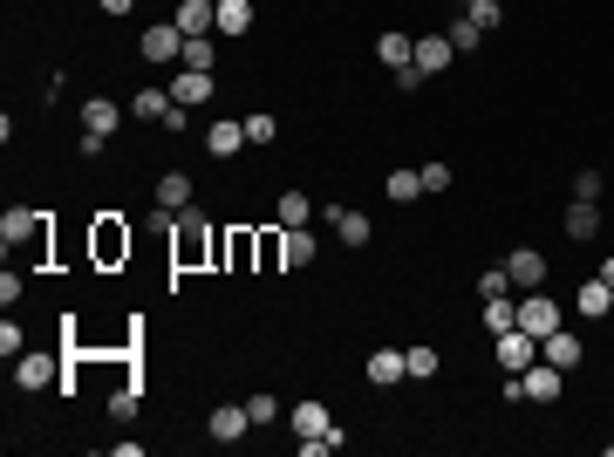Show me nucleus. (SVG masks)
<instances>
[{
	"label": "nucleus",
	"instance_id": "1",
	"mask_svg": "<svg viewBox=\"0 0 614 457\" xmlns=\"http://www.w3.org/2000/svg\"><path fill=\"white\" fill-rule=\"evenodd\" d=\"M499 342V369L505 376H526L539 362V335H526V328H505V335H492Z\"/></svg>",
	"mask_w": 614,
	"mask_h": 457
},
{
	"label": "nucleus",
	"instance_id": "2",
	"mask_svg": "<svg viewBox=\"0 0 614 457\" xmlns=\"http://www.w3.org/2000/svg\"><path fill=\"white\" fill-rule=\"evenodd\" d=\"M137 55H144V62H178V55H185V28H178V21H151L144 41H137Z\"/></svg>",
	"mask_w": 614,
	"mask_h": 457
},
{
	"label": "nucleus",
	"instance_id": "3",
	"mask_svg": "<svg viewBox=\"0 0 614 457\" xmlns=\"http://www.w3.org/2000/svg\"><path fill=\"white\" fill-rule=\"evenodd\" d=\"M178 267H198V260H205V253H212V232H205V219H198L192 205H185V212H178Z\"/></svg>",
	"mask_w": 614,
	"mask_h": 457
},
{
	"label": "nucleus",
	"instance_id": "4",
	"mask_svg": "<svg viewBox=\"0 0 614 457\" xmlns=\"http://www.w3.org/2000/svg\"><path fill=\"white\" fill-rule=\"evenodd\" d=\"M519 328H526V335H539V342H546V335L560 328V301H553L546 287H533V294L519 301Z\"/></svg>",
	"mask_w": 614,
	"mask_h": 457
},
{
	"label": "nucleus",
	"instance_id": "5",
	"mask_svg": "<svg viewBox=\"0 0 614 457\" xmlns=\"http://www.w3.org/2000/svg\"><path fill=\"white\" fill-rule=\"evenodd\" d=\"M539 362H553L560 376H574L580 362H587V348H580V335H574V328H553V335L539 342Z\"/></svg>",
	"mask_w": 614,
	"mask_h": 457
},
{
	"label": "nucleus",
	"instance_id": "6",
	"mask_svg": "<svg viewBox=\"0 0 614 457\" xmlns=\"http://www.w3.org/2000/svg\"><path fill=\"white\" fill-rule=\"evenodd\" d=\"M505 273H512L519 294H533V287H546V253H539V246H519V253H505Z\"/></svg>",
	"mask_w": 614,
	"mask_h": 457
},
{
	"label": "nucleus",
	"instance_id": "7",
	"mask_svg": "<svg viewBox=\"0 0 614 457\" xmlns=\"http://www.w3.org/2000/svg\"><path fill=\"white\" fill-rule=\"evenodd\" d=\"M205 430H212V444H239V437L253 430V410H246V403H219Z\"/></svg>",
	"mask_w": 614,
	"mask_h": 457
},
{
	"label": "nucleus",
	"instance_id": "8",
	"mask_svg": "<svg viewBox=\"0 0 614 457\" xmlns=\"http://www.w3.org/2000/svg\"><path fill=\"white\" fill-rule=\"evenodd\" d=\"M171 103H178V110L212 103V76H205V69H178V76H171Z\"/></svg>",
	"mask_w": 614,
	"mask_h": 457
},
{
	"label": "nucleus",
	"instance_id": "9",
	"mask_svg": "<svg viewBox=\"0 0 614 457\" xmlns=\"http://www.w3.org/2000/svg\"><path fill=\"white\" fill-rule=\"evenodd\" d=\"M123 103H110V96H89V103H82V130H89V137H116V123H123Z\"/></svg>",
	"mask_w": 614,
	"mask_h": 457
},
{
	"label": "nucleus",
	"instance_id": "10",
	"mask_svg": "<svg viewBox=\"0 0 614 457\" xmlns=\"http://www.w3.org/2000/svg\"><path fill=\"white\" fill-rule=\"evenodd\" d=\"M287 430H294V437H328V430H335V417H328V403H314V396H307V403H294V410H287Z\"/></svg>",
	"mask_w": 614,
	"mask_h": 457
},
{
	"label": "nucleus",
	"instance_id": "11",
	"mask_svg": "<svg viewBox=\"0 0 614 457\" xmlns=\"http://www.w3.org/2000/svg\"><path fill=\"white\" fill-rule=\"evenodd\" d=\"M519 382H526V403H560V389H567V376H560L553 362H533Z\"/></svg>",
	"mask_w": 614,
	"mask_h": 457
},
{
	"label": "nucleus",
	"instance_id": "12",
	"mask_svg": "<svg viewBox=\"0 0 614 457\" xmlns=\"http://www.w3.org/2000/svg\"><path fill=\"white\" fill-rule=\"evenodd\" d=\"M314 232L307 226H280V267H314Z\"/></svg>",
	"mask_w": 614,
	"mask_h": 457
},
{
	"label": "nucleus",
	"instance_id": "13",
	"mask_svg": "<svg viewBox=\"0 0 614 457\" xmlns=\"http://www.w3.org/2000/svg\"><path fill=\"white\" fill-rule=\"evenodd\" d=\"M369 382H376V389H396V382H410V362H403V348H376V355H369Z\"/></svg>",
	"mask_w": 614,
	"mask_h": 457
},
{
	"label": "nucleus",
	"instance_id": "14",
	"mask_svg": "<svg viewBox=\"0 0 614 457\" xmlns=\"http://www.w3.org/2000/svg\"><path fill=\"white\" fill-rule=\"evenodd\" d=\"M178 28L185 35H219V0H178Z\"/></svg>",
	"mask_w": 614,
	"mask_h": 457
},
{
	"label": "nucleus",
	"instance_id": "15",
	"mask_svg": "<svg viewBox=\"0 0 614 457\" xmlns=\"http://www.w3.org/2000/svg\"><path fill=\"white\" fill-rule=\"evenodd\" d=\"M205 151H212V157H239V151H246V123L219 116V123L205 130Z\"/></svg>",
	"mask_w": 614,
	"mask_h": 457
},
{
	"label": "nucleus",
	"instance_id": "16",
	"mask_svg": "<svg viewBox=\"0 0 614 457\" xmlns=\"http://www.w3.org/2000/svg\"><path fill=\"white\" fill-rule=\"evenodd\" d=\"M321 219L335 226V239H342V246H369V219H362L355 205H335V212H321Z\"/></svg>",
	"mask_w": 614,
	"mask_h": 457
},
{
	"label": "nucleus",
	"instance_id": "17",
	"mask_svg": "<svg viewBox=\"0 0 614 457\" xmlns=\"http://www.w3.org/2000/svg\"><path fill=\"white\" fill-rule=\"evenodd\" d=\"M48 382H55V355H35V348H28V355L14 362V389H48Z\"/></svg>",
	"mask_w": 614,
	"mask_h": 457
},
{
	"label": "nucleus",
	"instance_id": "18",
	"mask_svg": "<svg viewBox=\"0 0 614 457\" xmlns=\"http://www.w3.org/2000/svg\"><path fill=\"white\" fill-rule=\"evenodd\" d=\"M574 307L587 314V321H601V314L614 307V287L601 280V273H594V280H580V287H574Z\"/></svg>",
	"mask_w": 614,
	"mask_h": 457
},
{
	"label": "nucleus",
	"instance_id": "19",
	"mask_svg": "<svg viewBox=\"0 0 614 457\" xmlns=\"http://www.w3.org/2000/svg\"><path fill=\"white\" fill-rule=\"evenodd\" d=\"M601 232V198H574L567 205V239H594Z\"/></svg>",
	"mask_w": 614,
	"mask_h": 457
},
{
	"label": "nucleus",
	"instance_id": "20",
	"mask_svg": "<svg viewBox=\"0 0 614 457\" xmlns=\"http://www.w3.org/2000/svg\"><path fill=\"white\" fill-rule=\"evenodd\" d=\"M185 205H192V178H185V171H164V178H157V212H185Z\"/></svg>",
	"mask_w": 614,
	"mask_h": 457
},
{
	"label": "nucleus",
	"instance_id": "21",
	"mask_svg": "<svg viewBox=\"0 0 614 457\" xmlns=\"http://www.w3.org/2000/svg\"><path fill=\"white\" fill-rule=\"evenodd\" d=\"M451 55H458V48H451V35H423V41H417V69H423V76L451 69Z\"/></svg>",
	"mask_w": 614,
	"mask_h": 457
},
{
	"label": "nucleus",
	"instance_id": "22",
	"mask_svg": "<svg viewBox=\"0 0 614 457\" xmlns=\"http://www.w3.org/2000/svg\"><path fill=\"white\" fill-rule=\"evenodd\" d=\"M178 69H205V76H212V69H219V41H212V35H185Z\"/></svg>",
	"mask_w": 614,
	"mask_h": 457
},
{
	"label": "nucleus",
	"instance_id": "23",
	"mask_svg": "<svg viewBox=\"0 0 614 457\" xmlns=\"http://www.w3.org/2000/svg\"><path fill=\"white\" fill-rule=\"evenodd\" d=\"M123 253H130V232L116 226V219H103V226H96V260L110 267V260H123Z\"/></svg>",
	"mask_w": 614,
	"mask_h": 457
},
{
	"label": "nucleus",
	"instance_id": "24",
	"mask_svg": "<svg viewBox=\"0 0 614 457\" xmlns=\"http://www.w3.org/2000/svg\"><path fill=\"white\" fill-rule=\"evenodd\" d=\"M130 116H144V123H164V116H171V89H137V96H130Z\"/></svg>",
	"mask_w": 614,
	"mask_h": 457
},
{
	"label": "nucleus",
	"instance_id": "25",
	"mask_svg": "<svg viewBox=\"0 0 614 457\" xmlns=\"http://www.w3.org/2000/svg\"><path fill=\"white\" fill-rule=\"evenodd\" d=\"M35 232H41V212H21V205H14V212L0 219V239H7V246H21V239H35Z\"/></svg>",
	"mask_w": 614,
	"mask_h": 457
},
{
	"label": "nucleus",
	"instance_id": "26",
	"mask_svg": "<svg viewBox=\"0 0 614 457\" xmlns=\"http://www.w3.org/2000/svg\"><path fill=\"white\" fill-rule=\"evenodd\" d=\"M253 28V0H219V35H246Z\"/></svg>",
	"mask_w": 614,
	"mask_h": 457
},
{
	"label": "nucleus",
	"instance_id": "27",
	"mask_svg": "<svg viewBox=\"0 0 614 457\" xmlns=\"http://www.w3.org/2000/svg\"><path fill=\"white\" fill-rule=\"evenodd\" d=\"M376 55H383L389 69H403V62H417V41H410V35H396V28H389V35L376 41Z\"/></svg>",
	"mask_w": 614,
	"mask_h": 457
},
{
	"label": "nucleus",
	"instance_id": "28",
	"mask_svg": "<svg viewBox=\"0 0 614 457\" xmlns=\"http://www.w3.org/2000/svg\"><path fill=\"white\" fill-rule=\"evenodd\" d=\"M383 191H389V198H396V205H410V198H423V171H403V164H396Z\"/></svg>",
	"mask_w": 614,
	"mask_h": 457
},
{
	"label": "nucleus",
	"instance_id": "29",
	"mask_svg": "<svg viewBox=\"0 0 614 457\" xmlns=\"http://www.w3.org/2000/svg\"><path fill=\"white\" fill-rule=\"evenodd\" d=\"M403 362H410V382H430V376H437V369H444V362H437V348H430V342L403 348Z\"/></svg>",
	"mask_w": 614,
	"mask_h": 457
},
{
	"label": "nucleus",
	"instance_id": "30",
	"mask_svg": "<svg viewBox=\"0 0 614 457\" xmlns=\"http://www.w3.org/2000/svg\"><path fill=\"white\" fill-rule=\"evenodd\" d=\"M485 328H492V335H505V328H519V301H505V294H492V301H485Z\"/></svg>",
	"mask_w": 614,
	"mask_h": 457
},
{
	"label": "nucleus",
	"instance_id": "31",
	"mask_svg": "<svg viewBox=\"0 0 614 457\" xmlns=\"http://www.w3.org/2000/svg\"><path fill=\"white\" fill-rule=\"evenodd\" d=\"M307 219H314L307 191H280V226H307Z\"/></svg>",
	"mask_w": 614,
	"mask_h": 457
},
{
	"label": "nucleus",
	"instance_id": "32",
	"mask_svg": "<svg viewBox=\"0 0 614 457\" xmlns=\"http://www.w3.org/2000/svg\"><path fill=\"white\" fill-rule=\"evenodd\" d=\"M239 123H246V144H273V137H280V123H273L267 110H253V116H239Z\"/></svg>",
	"mask_w": 614,
	"mask_h": 457
},
{
	"label": "nucleus",
	"instance_id": "33",
	"mask_svg": "<svg viewBox=\"0 0 614 457\" xmlns=\"http://www.w3.org/2000/svg\"><path fill=\"white\" fill-rule=\"evenodd\" d=\"M478 41H485V28H478L471 14H464V21H451V48H458V55H471Z\"/></svg>",
	"mask_w": 614,
	"mask_h": 457
},
{
	"label": "nucleus",
	"instance_id": "34",
	"mask_svg": "<svg viewBox=\"0 0 614 457\" xmlns=\"http://www.w3.org/2000/svg\"><path fill=\"white\" fill-rule=\"evenodd\" d=\"M464 14H471V21H478V28L492 35V28H499V21H505V0H471Z\"/></svg>",
	"mask_w": 614,
	"mask_h": 457
},
{
	"label": "nucleus",
	"instance_id": "35",
	"mask_svg": "<svg viewBox=\"0 0 614 457\" xmlns=\"http://www.w3.org/2000/svg\"><path fill=\"white\" fill-rule=\"evenodd\" d=\"M0 355H7V362H21V355H28V335H21L14 321H0Z\"/></svg>",
	"mask_w": 614,
	"mask_h": 457
},
{
	"label": "nucleus",
	"instance_id": "36",
	"mask_svg": "<svg viewBox=\"0 0 614 457\" xmlns=\"http://www.w3.org/2000/svg\"><path fill=\"white\" fill-rule=\"evenodd\" d=\"M423 191H430V198L451 191V164H423Z\"/></svg>",
	"mask_w": 614,
	"mask_h": 457
},
{
	"label": "nucleus",
	"instance_id": "37",
	"mask_svg": "<svg viewBox=\"0 0 614 457\" xmlns=\"http://www.w3.org/2000/svg\"><path fill=\"white\" fill-rule=\"evenodd\" d=\"M505 287H512V273H505V267H492V273H478V294H485V301H492V294H505Z\"/></svg>",
	"mask_w": 614,
	"mask_h": 457
},
{
	"label": "nucleus",
	"instance_id": "38",
	"mask_svg": "<svg viewBox=\"0 0 614 457\" xmlns=\"http://www.w3.org/2000/svg\"><path fill=\"white\" fill-rule=\"evenodd\" d=\"M246 410H253V423H273V417H280V403H273L267 389H260V396H246Z\"/></svg>",
	"mask_w": 614,
	"mask_h": 457
},
{
	"label": "nucleus",
	"instance_id": "39",
	"mask_svg": "<svg viewBox=\"0 0 614 457\" xmlns=\"http://www.w3.org/2000/svg\"><path fill=\"white\" fill-rule=\"evenodd\" d=\"M601 185H608L601 171H580V178H574V198H601Z\"/></svg>",
	"mask_w": 614,
	"mask_h": 457
},
{
	"label": "nucleus",
	"instance_id": "40",
	"mask_svg": "<svg viewBox=\"0 0 614 457\" xmlns=\"http://www.w3.org/2000/svg\"><path fill=\"white\" fill-rule=\"evenodd\" d=\"M389 76H396V89H423V69H417V62H403V69H389Z\"/></svg>",
	"mask_w": 614,
	"mask_h": 457
},
{
	"label": "nucleus",
	"instance_id": "41",
	"mask_svg": "<svg viewBox=\"0 0 614 457\" xmlns=\"http://www.w3.org/2000/svg\"><path fill=\"white\" fill-rule=\"evenodd\" d=\"M96 7H103V14H130L137 0H96Z\"/></svg>",
	"mask_w": 614,
	"mask_h": 457
},
{
	"label": "nucleus",
	"instance_id": "42",
	"mask_svg": "<svg viewBox=\"0 0 614 457\" xmlns=\"http://www.w3.org/2000/svg\"><path fill=\"white\" fill-rule=\"evenodd\" d=\"M601 280H608V287H614V260H608V267H601Z\"/></svg>",
	"mask_w": 614,
	"mask_h": 457
}]
</instances>
